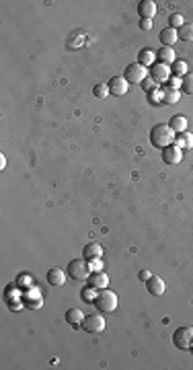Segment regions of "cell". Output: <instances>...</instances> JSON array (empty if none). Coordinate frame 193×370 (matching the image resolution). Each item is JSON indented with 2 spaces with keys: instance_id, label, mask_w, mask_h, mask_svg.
Segmentation results:
<instances>
[{
  "instance_id": "9a60e30c",
  "label": "cell",
  "mask_w": 193,
  "mask_h": 370,
  "mask_svg": "<svg viewBox=\"0 0 193 370\" xmlns=\"http://www.w3.org/2000/svg\"><path fill=\"white\" fill-rule=\"evenodd\" d=\"M82 321H84V315L80 309H68L66 311V323L74 329H80L82 327Z\"/></svg>"
},
{
  "instance_id": "d6a6232c",
  "label": "cell",
  "mask_w": 193,
  "mask_h": 370,
  "mask_svg": "<svg viewBox=\"0 0 193 370\" xmlns=\"http://www.w3.org/2000/svg\"><path fill=\"white\" fill-rule=\"evenodd\" d=\"M142 84H144V89H146L148 93H152V91H154V89H152V84H154V80H152V78H146Z\"/></svg>"
},
{
  "instance_id": "d4e9b609",
  "label": "cell",
  "mask_w": 193,
  "mask_h": 370,
  "mask_svg": "<svg viewBox=\"0 0 193 370\" xmlns=\"http://www.w3.org/2000/svg\"><path fill=\"white\" fill-rule=\"evenodd\" d=\"M181 91L185 95H193V74H185L181 82Z\"/></svg>"
},
{
  "instance_id": "e575fe53",
  "label": "cell",
  "mask_w": 193,
  "mask_h": 370,
  "mask_svg": "<svg viewBox=\"0 0 193 370\" xmlns=\"http://www.w3.org/2000/svg\"><path fill=\"white\" fill-rule=\"evenodd\" d=\"M5 169H7V157L0 155V171H5Z\"/></svg>"
},
{
  "instance_id": "836d02e7",
  "label": "cell",
  "mask_w": 193,
  "mask_h": 370,
  "mask_svg": "<svg viewBox=\"0 0 193 370\" xmlns=\"http://www.w3.org/2000/svg\"><path fill=\"white\" fill-rule=\"evenodd\" d=\"M150 276H152V274H150V272H146V270H142V272H140V274H138V278H140V280H142V282H146V280H148V278H150Z\"/></svg>"
},
{
  "instance_id": "e0dca14e",
  "label": "cell",
  "mask_w": 193,
  "mask_h": 370,
  "mask_svg": "<svg viewBox=\"0 0 193 370\" xmlns=\"http://www.w3.org/2000/svg\"><path fill=\"white\" fill-rule=\"evenodd\" d=\"M48 284H52V286H64V284H66V274H64L60 268H52L48 272Z\"/></svg>"
},
{
  "instance_id": "7c38bea8",
  "label": "cell",
  "mask_w": 193,
  "mask_h": 370,
  "mask_svg": "<svg viewBox=\"0 0 193 370\" xmlns=\"http://www.w3.org/2000/svg\"><path fill=\"white\" fill-rule=\"evenodd\" d=\"M89 286L91 288H95V290H103V288H107L109 286V276H107L105 272H93L91 276H89Z\"/></svg>"
},
{
  "instance_id": "f546056e",
  "label": "cell",
  "mask_w": 193,
  "mask_h": 370,
  "mask_svg": "<svg viewBox=\"0 0 193 370\" xmlns=\"http://www.w3.org/2000/svg\"><path fill=\"white\" fill-rule=\"evenodd\" d=\"M93 292H95V288H91V286L82 292V298H84V302H95V296H93Z\"/></svg>"
},
{
  "instance_id": "52a82bcc",
  "label": "cell",
  "mask_w": 193,
  "mask_h": 370,
  "mask_svg": "<svg viewBox=\"0 0 193 370\" xmlns=\"http://www.w3.org/2000/svg\"><path fill=\"white\" fill-rule=\"evenodd\" d=\"M148 76L152 78L154 82H166L170 76H173V72H170V66L156 62L154 66H150V68H148Z\"/></svg>"
},
{
  "instance_id": "ac0fdd59",
  "label": "cell",
  "mask_w": 193,
  "mask_h": 370,
  "mask_svg": "<svg viewBox=\"0 0 193 370\" xmlns=\"http://www.w3.org/2000/svg\"><path fill=\"white\" fill-rule=\"evenodd\" d=\"M177 39H179L177 29L166 27V29L160 31V43H162V46H166V48H173V43H177Z\"/></svg>"
},
{
  "instance_id": "9c48e42d",
  "label": "cell",
  "mask_w": 193,
  "mask_h": 370,
  "mask_svg": "<svg viewBox=\"0 0 193 370\" xmlns=\"http://www.w3.org/2000/svg\"><path fill=\"white\" fill-rule=\"evenodd\" d=\"M107 86H109V93L115 95V97H123L127 93V89H130V82H127L123 76H113L109 82H107Z\"/></svg>"
},
{
  "instance_id": "5bb4252c",
  "label": "cell",
  "mask_w": 193,
  "mask_h": 370,
  "mask_svg": "<svg viewBox=\"0 0 193 370\" xmlns=\"http://www.w3.org/2000/svg\"><path fill=\"white\" fill-rule=\"evenodd\" d=\"M138 15L140 19H152L156 15V3L154 0H142L138 5Z\"/></svg>"
},
{
  "instance_id": "8fae6325",
  "label": "cell",
  "mask_w": 193,
  "mask_h": 370,
  "mask_svg": "<svg viewBox=\"0 0 193 370\" xmlns=\"http://www.w3.org/2000/svg\"><path fill=\"white\" fill-rule=\"evenodd\" d=\"M144 284H146V290L152 294V296H162V294H164V288H166V286H164V280H162L160 276H150V278L144 282Z\"/></svg>"
},
{
  "instance_id": "ffe728a7",
  "label": "cell",
  "mask_w": 193,
  "mask_h": 370,
  "mask_svg": "<svg viewBox=\"0 0 193 370\" xmlns=\"http://www.w3.org/2000/svg\"><path fill=\"white\" fill-rule=\"evenodd\" d=\"M179 97H181V93L177 89H173V86H164V89H162V103L164 105L179 103Z\"/></svg>"
},
{
  "instance_id": "2e32d148",
  "label": "cell",
  "mask_w": 193,
  "mask_h": 370,
  "mask_svg": "<svg viewBox=\"0 0 193 370\" xmlns=\"http://www.w3.org/2000/svg\"><path fill=\"white\" fill-rule=\"evenodd\" d=\"M138 64H142V66H146V68L154 66V64H156V52L150 50V48H144V50L138 54Z\"/></svg>"
},
{
  "instance_id": "44dd1931",
  "label": "cell",
  "mask_w": 193,
  "mask_h": 370,
  "mask_svg": "<svg viewBox=\"0 0 193 370\" xmlns=\"http://www.w3.org/2000/svg\"><path fill=\"white\" fill-rule=\"evenodd\" d=\"M168 126L173 128L175 134H181V132H187V117L185 115H173L168 119Z\"/></svg>"
},
{
  "instance_id": "83f0119b",
  "label": "cell",
  "mask_w": 193,
  "mask_h": 370,
  "mask_svg": "<svg viewBox=\"0 0 193 370\" xmlns=\"http://www.w3.org/2000/svg\"><path fill=\"white\" fill-rule=\"evenodd\" d=\"M89 268H91V272H103V261H101V257H99V259H91V261H89Z\"/></svg>"
},
{
  "instance_id": "484cf974",
  "label": "cell",
  "mask_w": 193,
  "mask_h": 370,
  "mask_svg": "<svg viewBox=\"0 0 193 370\" xmlns=\"http://www.w3.org/2000/svg\"><path fill=\"white\" fill-rule=\"evenodd\" d=\"M183 23H185V21H183V17H181L179 13H173V15H170V19H168V25H170V29H179Z\"/></svg>"
},
{
  "instance_id": "603a6c76",
  "label": "cell",
  "mask_w": 193,
  "mask_h": 370,
  "mask_svg": "<svg viewBox=\"0 0 193 370\" xmlns=\"http://www.w3.org/2000/svg\"><path fill=\"white\" fill-rule=\"evenodd\" d=\"M177 35L181 41H193V23H183L177 29Z\"/></svg>"
},
{
  "instance_id": "f1b7e54d",
  "label": "cell",
  "mask_w": 193,
  "mask_h": 370,
  "mask_svg": "<svg viewBox=\"0 0 193 370\" xmlns=\"http://www.w3.org/2000/svg\"><path fill=\"white\" fill-rule=\"evenodd\" d=\"M160 101H162V91H160V89H156V91L150 93V103H152V105H158Z\"/></svg>"
},
{
  "instance_id": "d6986e66",
  "label": "cell",
  "mask_w": 193,
  "mask_h": 370,
  "mask_svg": "<svg viewBox=\"0 0 193 370\" xmlns=\"http://www.w3.org/2000/svg\"><path fill=\"white\" fill-rule=\"evenodd\" d=\"M82 255H84V259H87V261H91V259H99V257H103V247H101L99 243H89L87 247H84Z\"/></svg>"
},
{
  "instance_id": "4dcf8cb0",
  "label": "cell",
  "mask_w": 193,
  "mask_h": 370,
  "mask_svg": "<svg viewBox=\"0 0 193 370\" xmlns=\"http://www.w3.org/2000/svg\"><path fill=\"white\" fill-rule=\"evenodd\" d=\"M181 82H183V78H179V76H170L168 78V86H173V89H181Z\"/></svg>"
},
{
  "instance_id": "5b68a950",
  "label": "cell",
  "mask_w": 193,
  "mask_h": 370,
  "mask_svg": "<svg viewBox=\"0 0 193 370\" xmlns=\"http://www.w3.org/2000/svg\"><path fill=\"white\" fill-rule=\"evenodd\" d=\"M123 78L130 82V84H140V82H144L148 78V68L142 66V64H138V62L136 64H130V66L125 68Z\"/></svg>"
},
{
  "instance_id": "ba28073f",
  "label": "cell",
  "mask_w": 193,
  "mask_h": 370,
  "mask_svg": "<svg viewBox=\"0 0 193 370\" xmlns=\"http://www.w3.org/2000/svg\"><path fill=\"white\" fill-rule=\"evenodd\" d=\"M162 161L166 165H179L183 161V150L177 144H170V146L162 148Z\"/></svg>"
},
{
  "instance_id": "30bf717a",
  "label": "cell",
  "mask_w": 193,
  "mask_h": 370,
  "mask_svg": "<svg viewBox=\"0 0 193 370\" xmlns=\"http://www.w3.org/2000/svg\"><path fill=\"white\" fill-rule=\"evenodd\" d=\"M23 304L27 309H31V311H37V309L44 307V296L39 294V290L31 288L27 294H23Z\"/></svg>"
},
{
  "instance_id": "8992f818",
  "label": "cell",
  "mask_w": 193,
  "mask_h": 370,
  "mask_svg": "<svg viewBox=\"0 0 193 370\" xmlns=\"http://www.w3.org/2000/svg\"><path fill=\"white\" fill-rule=\"evenodd\" d=\"M82 329L87 333H103L105 331V319L101 315H84Z\"/></svg>"
},
{
  "instance_id": "3957f363",
  "label": "cell",
  "mask_w": 193,
  "mask_h": 370,
  "mask_svg": "<svg viewBox=\"0 0 193 370\" xmlns=\"http://www.w3.org/2000/svg\"><path fill=\"white\" fill-rule=\"evenodd\" d=\"M91 268H89V261L84 259H72L68 264V276L76 282H87L89 276H91Z\"/></svg>"
},
{
  "instance_id": "4fadbf2b",
  "label": "cell",
  "mask_w": 193,
  "mask_h": 370,
  "mask_svg": "<svg viewBox=\"0 0 193 370\" xmlns=\"http://www.w3.org/2000/svg\"><path fill=\"white\" fill-rule=\"evenodd\" d=\"M156 60H158L160 64H166V66H173L175 60H177V54H175V50H173V48L162 46V48L156 52Z\"/></svg>"
},
{
  "instance_id": "d590c367",
  "label": "cell",
  "mask_w": 193,
  "mask_h": 370,
  "mask_svg": "<svg viewBox=\"0 0 193 370\" xmlns=\"http://www.w3.org/2000/svg\"><path fill=\"white\" fill-rule=\"evenodd\" d=\"M191 352H193V347H191Z\"/></svg>"
},
{
  "instance_id": "4316f807",
  "label": "cell",
  "mask_w": 193,
  "mask_h": 370,
  "mask_svg": "<svg viewBox=\"0 0 193 370\" xmlns=\"http://www.w3.org/2000/svg\"><path fill=\"white\" fill-rule=\"evenodd\" d=\"M93 93H95V97H99V99H105L107 95H109V86H107V84H95Z\"/></svg>"
},
{
  "instance_id": "6da1fadb",
  "label": "cell",
  "mask_w": 193,
  "mask_h": 370,
  "mask_svg": "<svg viewBox=\"0 0 193 370\" xmlns=\"http://www.w3.org/2000/svg\"><path fill=\"white\" fill-rule=\"evenodd\" d=\"M175 138L177 134L173 132V128H170L168 124H158L154 126L152 130H150V144H152L154 148H166L170 144H175Z\"/></svg>"
},
{
  "instance_id": "cb8c5ba5",
  "label": "cell",
  "mask_w": 193,
  "mask_h": 370,
  "mask_svg": "<svg viewBox=\"0 0 193 370\" xmlns=\"http://www.w3.org/2000/svg\"><path fill=\"white\" fill-rule=\"evenodd\" d=\"M187 68H189V66H187V62H185V60H175V64L170 66V72H173V76L183 78L185 74H189V72H187Z\"/></svg>"
},
{
  "instance_id": "1f68e13d",
  "label": "cell",
  "mask_w": 193,
  "mask_h": 370,
  "mask_svg": "<svg viewBox=\"0 0 193 370\" xmlns=\"http://www.w3.org/2000/svg\"><path fill=\"white\" fill-rule=\"evenodd\" d=\"M140 29L142 31H150V29H152V21H150V19H142L140 21Z\"/></svg>"
},
{
  "instance_id": "7a4b0ae2",
  "label": "cell",
  "mask_w": 193,
  "mask_h": 370,
  "mask_svg": "<svg viewBox=\"0 0 193 370\" xmlns=\"http://www.w3.org/2000/svg\"><path fill=\"white\" fill-rule=\"evenodd\" d=\"M95 307L101 315H107V313H113L117 309V294L109 288H103L99 290V294L95 296Z\"/></svg>"
},
{
  "instance_id": "7402d4cb",
  "label": "cell",
  "mask_w": 193,
  "mask_h": 370,
  "mask_svg": "<svg viewBox=\"0 0 193 370\" xmlns=\"http://www.w3.org/2000/svg\"><path fill=\"white\" fill-rule=\"evenodd\" d=\"M175 144H177L181 150H189V148H193V134H191V132H181V134H177Z\"/></svg>"
},
{
  "instance_id": "277c9868",
  "label": "cell",
  "mask_w": 193,
  "mask_h": 370,
  "mask_svg": "<svg viewBox=\"0 0 193 370\" xmlns=\"http://www.w3.org/2000/svg\"><path fill=\"white\" fill-rule=\"evenodd\" d=\"M173 343H175L177 350L191 352V347H193V327H179L173 333Z\"/></svg>"
}]
</instances>
